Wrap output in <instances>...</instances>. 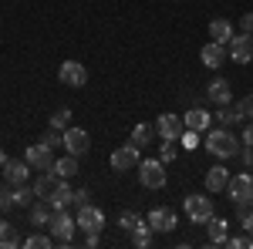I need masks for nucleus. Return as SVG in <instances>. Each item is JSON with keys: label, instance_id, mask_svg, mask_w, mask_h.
Wrapping results in <instances>:
<instances>
[{"label": "nucleus", "instance_id": "obj_21", "mask_svg": "<svg viewBox=\"0 0 253 249\" xmlns=\"http://www.w3.org/2000/svg\"><path fill=\"white\" fill-rule=\"evenodd\" d=\"M206 226H210V243H213V246H226V239H230V222L219 219V215H213Z\"/></svg>", "mask_w": 253, "mask_h": 249}, {"label": "nucleus", "instance_id": "obj_43", "mask_svg": "<svg viewBox=\"0 0 253 249\" xmlns=\"http://www.w3.org/2000/svg\"><path fill=\"white\" fill-rule=\"evenodd\" d=\"M3 165H7V152L0 148V169H3Z\"/></svg>", "mask_w": 253, "mask_h": 249}, {"label": "nucleus", "instance_id": "obj_18", "mask_svg": "<svg viewBox=\"0 0 253 249\" xmlns=\"http://www.w3.org/2000/svg\"><path fill=\"white\" fill-rule=\"evenodd\" d=\"M230 185V172H226V165H213L210 172H206V192L216 195V192H226Z\"/></svg>", "mask_w": 253, "mask_h": 249}, {"label": "nucleus", "instance_id": "obj_32", "mask_svg": "<svg viewBox=\"0 0 253 249\" xmlns=\"http://www.w3.org/2000/svg\"><path fill=\"white\" fill-rule=\"evenodd\" d=\"M138 222H142V219H138V212H132V209H125L118 215V229H125V232H132Z\"/></svg>", "mask_w": 253, "mask_h": 249}, {"label": "nucleus", "instance_id": "obj_23", "mask_svg": "<svg viewBox=\"0 0 253 249\" xmlns=\"http://www.w3.org/2000/svg\"><path fill=\"white\" fill-rule=\"evenodd\" d=\"M51 172L58 175V178H71V175L78 172V158L75 155H64V158H54V169Z\"/></svg>", "mask_w": 253, "mask_h": 249}, {"label": "nucleus", "instance_id": "obj_42", "mask_svg": "<svg viewBox=\"0 0 253 249\" xmlns=\"http://www.w3.org/2000/svg\"><path fill=\"white\" fill-rule=\"evenodd\" d=\"M243 145H250V148H253V121L243 128Z\"/></svg>", "mask_w": 253, "mask_h": 249}, {"label": "nucleus", "instance_id": "obj_33", "mask_svg": "<svg viewBox=\"0 0 253 249\" xmlns=\"http://www.w3.org/2000/svg\"><path fill=\"white\" fill-rule=\"evenodd\" d=\"M175 145L179 142H172V138H162V145H159V158L169 165V162H175Z\"/></svg>", "mask_w": 253, "mask_h": 249}, {"label": "nucleus", "instance_id": "obj_34", "mask_svg": "<svg viewBox=\"0 0 253 249\" xmlns=\"http://www.w3.org/2000/svg\"><path fill=\"white\" fill-rule=\"evenodd\" d=\"M226 246H230V249H250L253 246V236H250V232H243V236H230Z\"/></svg>", "mask_w": 253, "mask_h": 249}, {"label": "nucleus", "instance_id": "obj_30", "mask_svg": "<svg viewBox=\"0 0 253 249\" xmlns=\"http://www.w3.org/2000/svg\"><path fill=\"white\" fill-rule=\"evenodd\" d=\"M24 246H27V249H51V246H54V236L34 232V236H27V239H24Z\"/></svg>", "mask_w": 253, "mask_h": 249}, {"label": "nucleus", "instance_id": "obj_37", "mask_svg": "<svg viewBox=\"0 0 253 249\" xmlns=\"http://www.w3.org/2000/svg\"><path fill=\"white\" fill-rule=\"evenodd\" d=\"M236 111H240V118H243V121H247V118H253V95L243 98V101L236 105Z\"/></svg>", "mask_w": 253, "mask_h": 249}, {"label": "nucleus", "instance_id": "obj_35", "mask_svg": "<svg viewBox=\"0 0 253 249\" xmlns=\"http://www.w3.org/2000/svg\"><path fill=\"white\" fill-rule=\"evenodd\" d=\"M47 148H58V145H64V132H58V128H51V132H44V138H41Z\"/></svg>", "mask_w": 253, "mask_h": 249}, {"label": "nucleus", "instance_id": "obj_15", "mask_svg": "<svg viewBox=\"0 0 253 249\" xmlns=\"http://www.w3.org/2000/svg\"><path fill=\"white\" fill-rule=\"evenodd\" d=\"M199 61H203L210 71H216V68H223V64H226V47H223V44H216V40H210V44H203V47H199Z\"/></svg>", "mask_w": 253, "mask_h": 249}, {"label": "nucleus", "instance_id": "obj_19", "mask_svg": "<svg viewBox=\"0 0 253 249\" xmlns=\"http://www.w3.org/2000/svg\"><path fill=\"white\" fill-rule=\"evenodd\" d=\"M210 37H213L216 44H223V47H230V40H233V24L226 17L210 20Z\"/></svg>", "mask_w": 253, "mask_h": 249}, {"label": "nucleus", "instance_id": "obj_26", "mask_svg": "<svg viewBox=\"0 0 253 249\" xmlns=\"http://www.w3.org/2000/svg\"><path fill=\"white\" fill-rule=\"evenodd\" d=\"M132 243H135L138 249H149L152 246V226H149V222H138L135 229H132Z\"/></svg>", "mask_w": 253, "mask_h": 249}, {"label": "nucleus", "instance_id": "obj_40", "mask_svg": "<svg viewBox=\"0 0 253 249\" xmlns=\"http://www.w3.org/2000/svg\"><path fill=\"white\" fill-rule=\"evenodd\" d=\"M7 206H14V195H10V189H0V212Z\"/></svg>", "mask_w": 253, "mask_h": 249}, {"label": "nucleus", "instance_id": "obj_29", "mask_svg": "<svg viewBox=\"0 0 253 249\" xmlns=\"http://www.w3.org/2000/svg\"><path fill=\"white\" fill-rule=\"evenodd\" d=\"M216 121L226 128V125H240L243 118H240V111H236V108H230V105H219V111H216Z\"/></svg>", "mask_w": 253, "mask_h": 249}, {"label": "nucleus", "instance_id": "obj_13", "mask_svg": "<svg viewBox=\"0 0 253 249\" xmlns=\"http://www.w3.org/2000/svg\"><path fill=\"white\" fill-rule=\"evenodd\" d=\"M24 158L31 162V169H54V148H47L44 142H38V145H27Z\"/></svg>", "mask_w": 253, "mask_h": 249}, {"label": "nucleus", "instance_id": "obj_10", "mask_svg": "<svg viewBox=\"0 0 253 249\" xmlns=\"http://www.w3.org/2000/svg\"><path fill=\"white\" fill-rule=\"evenodd\" d=\"M149 226H152V232H172L175 226H179V215H175L169 206H156V209L149 212V219H145Z\"/></svg>", "mask_w": 253, "mask_h": 249}, {"label": "nucleus", "instance_id": "obj_36", "mask_svg": "<svg viewBox=\"0 0 253 249\" xmlns=\"http://www.w3.org/2000/svg\"><path fill=\"white\" fill-rule=\"evenodd\" d=\"M179 145H182V148H189V152H193V148H199V132H189V128H186V132H182V138H179Z\"/></svg>", "mask_w": 253, "mask_h": 249}, {"label": "nucleus", "instance_id": "obj_25", "mask_svg": "<svg viewBox=\"0 0 253 249\" xmlns=\"http://www.w3.org/2000/svg\"><path fill=\"white\" fill-rule=\"evenodd\" d=\"M51 215H54V209H51V206H47V202H38V206H31V222H34V226H47V222H51Z\"/></svg>", "mask_w": 253, "mask_h": 249}, {"label": "nucleus", "instance_id": "obj_39", "mask_svg": "<svg viewBox=\"0 0 253 249\" xmlns=\"http://www.w3.org/2000/svg\"><path fill=\"white\" fill-rule=\"evenodd\" d=\"M88 202H91V192H88V189L75 192V206H78V209H81V206H88Z\"/></svg>", "mask_w": 253, "mask_h": 249}, {"label": "nucleus", "instance_id": "obj_1", "mask_svg": "<svg viewBox=\"0 0 253 249\" xmlns=\"http://www.w3.org/2000/svg\"><path fill=\"white\" fill-rule=\"evenodd\" d=\"M206 152L216 158H233V155H240V138L226 128H210L206 132Z\"/></svg>", "mask_w": 253, "mask_h": 249}, {"label": "nucleus", "instance_id": "obj_2", "mask_svg": "<svg viewBox=\"0 0 253 249\" xmlns=\"http://www.w3.org/2000/svg\"><path fill=\"white\" fill-rule=\"evenodd\" d=\"M47 229L54 236V246H71V239H75V229H78V222L68 215V209H54L51 215V222H47Z\"/></svg>", "mask_w": 253, "mask_h": 249}, {"label": "nucleus", "instance_id": "obj_24", "mask_svg": "<svg viewBox=\"0 0 253 249\" xmlns=\"http://www.w3.org/2000/svg\"><path fill=\"white\" fill-rule=\"evenodd\" d=\"M152 135H156V128H152V125H135V128H132V138H128V142H132L135 148H145V145L152 142Z\"/></svg>", "mask_w": 253, "mask_h": 249}, {"label": "nucleus", "instance_id": "obj_9", "mask_svg": "<svg viewBox=\"0 0 253 249\" xmlns=\"http://www.w3.org/2000/svg\"><path fill=\"white\" fill-rule=\"evenodd\" d=\"M91 148V135L84 132V128H64V152L81 158V155Z\"/></svg>", "mask_w": 253, "mask_h": 249}, {"label": "nucleus", "instance_id": "obj_27", "mask_svg": "<svg viewBox=\"0 0 253 249\" xmlns=\"http://www.w3.org/2000/svg\"><path fill=\"white\" fill-rule=\"evenodd\" d=\"M14 246H20L17 229H14L10 222H3V219H0V249H14Z\"/></svg>", "mask_w": 253, "mask_h": 249}, {"label": "nucleus", "instance_id": "obj_17", "mask_svg": "<svg viewBox=\"0 0 253 249\" xmlns=\"http://www.w3.org/2000/svg\"><path fill=\"white\" fill-rule=\"evenodd\" d=\"M71 202H75V189L68 185V178H61L58 189L47 195V206H51V209H68Z\"/></svg>", "mask_w": 253, "mask_h": 249}, {"label": "nucleus", "instance_id": "obj_11", "mask_svg": "<svg viewBox=\"0 0 253 249\" xmlns=\"http://www.w3.org/2000/svg\"><path fill=\"white\" fill-rule=\"evenodd\" d=\"M230 58L236 61V64H250L253 61V34H233V40H230Z\"/></svg>", "mask_w": 253, "mask_h": 249}, {"label": "nucleus", "instance_id": "obj_8", "mask_svg": "<svg viewBox=\"0 0 253 249\" xmlns=\"http://www.w3.org/2000/svg\"><path fill=\"white\" fill-rule=\"evenodd\" d=\"M58 77H61V84H68V88H84L88 84V71H84L81 61H64L58 68Z\"/></svg>", "mask_w": 253, "mask_h": 249}, {"label": "nucleus", "instance_id": "obj_44", "mask_svg": "<svg viewBox=\"0 0 253 249\" xmlns=\"http://www.w3.org/2000/svg\"><path fill=\"white\" fill-rule=\"evenodd\" d=\"M250 165H253V158H250Z\"/></svg>", "mask_w": 253, "mask_h": 249}, {"label": "nucleus", "instance_id": "obj_6", "mask_svg": "<svg viewBox=\"0 0 253 249\" xmlns=\"http://www.w3.org/2000/svg\"><path fill=\"white\" fill-rule=\"evenodd\" d=\"M182 132H186V121H182V115L166 111V115L156 118V135H159V138H172V142H179V138H182Z\"/></svg>", "mask_w": 253, "mask_h": 249}, {"label": "nucleus", "instance_id": "obj_20", "mask_svg": "<svg viewBox=\"0 0 253 249\" xmlns=\"http://www.w3.org/2000/svg\"><path fill=\"white\" fill-rule=\"evenodd\" d=\"M182 121H186V128H189V132H210V121H213V118L206 115V111H203V108H189V111H186V115H182Z\"/></svg>", "mask_w": 253, "mask_h": 249}, {"label": "nucleus", "instance_id": "obj_22", "mask_svg": "<svg viewBox=\"0 0 253 249\" xmlns=\"http://www.w3.org/2000/svg\"><path fill=\"white\" fill-rule=\"evenodd\" d=\"M58 182H61L58 175L51 172V169H44V175H41L38 182H34V192H38V199H47V195H51V192L58 189Z\"/></svg>", "mask_w": 253, "mask_h": 249}, {"label": "nucleus", "instance_id": "obj_14", "mask_svg": "<svg viewBox=\"0 0 253 249\" xmlns=\"http://www.w3.org/2000/svg\"><path fill=\"white\" fill-rule=\"evenodd\" d=\"M27 175H31V162H27V158H7V165H3V178H7L10 185H24Z\"/></svg>", "mask_w": 253, "mask_h": 249}, {"label": "nucleus", "instance_id": "obj_31", "mask_svg": "<svg viewBox=\"0 0 253 249\" xmlns=\"http://www.w3.org/2000/svg\"><path fill=\"white\" fill-rule=\"evenodd\" d=\"M51 128H58V132L71 128V108H58V111L51 115Z\"/></svg>", "mask_w": 253, "mask_h": 249}, {"label": "nucleus", "instance_id": "obj_7", "mask_svg": "<svg viewBox=\"0 0 253 249\" xmlns=\"http://www.w3.org/2000/svg\"><path fill=\"white\" fill-rule=\"evenodd\" d=\"M75 222H78V229H84V232H101V229H105V212L88 202V206H81V209H78Z\"/></svg>", "mask_w": 253, "mask_h": 249}, {"label": "nucleus", "instance_id": "obj_4", "mask_svg": "<svg viewBox=\"0 0 253 249\" xmlns=\"http://www.w3.org/2000/svg\"><path fill=\"white\" fill-rule=\"evenodd\" d=\"M138 182L145 189H162L166 185V162L162 158H145L138 162Z\"/></svg>", "mask_w": 253, "mask_h": 249}, {"label": "nucleus", "instance_id": "obj_3", "mask_svg": "<svg viewBox=\"0 0 253 249\" xmlns=\"http://www.w3.org/2000/svg\"><path fill=\"white\" fill-rule=\"evenodd\" d=\"M182 209H186V215H189V222H196V226H206V222L216 215L210 195H186V199H182Z\"/></svg>", "mask_w": 253, "mask_h": 249}, {"label": "nucleus", "instance_id": "obj_5", "mask_svg": "<svg viewBox=\"0 0 253 249\" xmlns=\"http://www.w3.org/2000/svg\"><path fill=\"white\" fill-rule=\"evenodd\" d=\"M226 195H230L233 202H253V175H250V172H236V175H230Z\"/></svg>", "mask_w": 253, "mask_h": 249}, {"label": "nucleus", "instance_id": "obj_12", "mask_svg": "<svg viewBox=\"0 0 253 249\" xmlns=\"http://www.w3.org/2000/svg\"><path fill=\"white\" fill-rule=\"evenodd\" d=\"M138 165V148L128 142V145H118L115 152H112V169H115L118 175L128 172V169H135Z\"/></svg>", "mask_w": 253, "mask_h": 249}, {"label": "nucleus", "instance_id": "obj_38", "mask_svg": "<svg viewBox=\"0 0 253 249\" xmlns=\"http://www.w3.org/2000/svg\"><path fill=\"white\" fill-rule=\"evenodd\" d=\"M240 222H243V229H247V232L253 236V202H250V209H247L243 215H240Z\"/></svg>", "mask_w": 253, "mask_h": 249}, {"label": "nucleus", "instance_id": "obj_41", "mask_svg": "<svg viewBox=\"0 0 253 249\" xmlns=\"http://www.w3.org/2000/svg\"><path fill=\"white\" fill-rule=\"evenodd\" d=\"M240 27H243L247 34H253V14H243V20H240Z\"/></svg>", "mask_w": 253, "mask_h": 249}, {"label": "nucleus", "instance_id": "obj_28", "mask_svg": "<svg viewBox=\"0 0 253 249\" xmlns=\"http://www.w3.org/2000/svg\"><path fill=\"white\" fill-rule=\"evenodd\" d=\"M10 195H14V206H31V202L38 199L34 185H27V182H24V185H14V192H10Z\"/></svg>", "mask_w": 253, "mask_h": 249}, {"label": "nucleus", "instance_id": "obj_16", "mask_svg": "<svg viewBox=\"0 0 253 249\" xmlns=\"http://www.w3.org/2000/svg\"><path fill=\"white\" fill-rule=\"evenodd\" d=\"M206 98H210L213 105H230V101H233L230 81H226V77H213V81L206 84Z\"/></svg>", "mask_w": 253, "mask_h": 249}]
</instances>
